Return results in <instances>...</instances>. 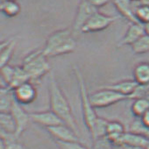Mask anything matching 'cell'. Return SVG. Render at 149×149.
Instances as JSON below:
<instances>
[{
	"mask_svg": "<svg viewBox=\"0 0 149 149\" xmlns=\"http://www.w3.org/2000/svg\"><path fill=\"white\" fill-rule=\"evenodd\" d=\"M48 93L50 110L58 115L65 125L69 126L79 136V129L69 102L61 89L55 74L52 70L48 74Z\"/></svg>",
	"mask_w": 149,
	"mask_h": 149,
	"instance_id": "cell-1",
	"label": "cell"
},
{
	"mask_svg": "<svg viewBox=\"0 0 149 149\" xmlns=\"http://www.w3.org/2000/svg\"><path fill=\"white\" fill-rule=\"evenodd\" d=\"M72 32L73 29L65 28L51 33L43 47L44 54L47 58H52L73 53L77 44L72 36Z\"/></svg>",
	"mask_w": 149,
	"mask_h": 149,
	"instance_id": "cell-2",
	"label": "cell"
},
{
	"mask_svg": "<svg viewBox=\"0 0 149 149\" xmlns=\"http://www.w3.org/2000/svg\"><path fill=\"white\" fill-rule=\"evenodd\" d=\"M23 68L28 74L30 82L37 84L46 74L51 72V66L47 57L44 54L43 48L36 49L27 54L22 61Z\"/></svg>",
	"mask_w": 149,
	"mask_h": 149,
	"instance_id": "cell-3",
	"label": "cell"
},
{
	"mask_svg": "<svg viewBox=\"0 0 149 149\" xmlns=\"http://www.w3.org/2000/svg\"><path fill=\"white\" fill-rule=\"evenodd\" d=\"M74 76L77 80V84L79 86V91H80V97H81V103H82V111H83V117L85 125L87 126L90 132L93 131V128L95 126V124L98 118V116L96 113L95 108L92 105V103L91 101V97L85 79L83 76L80 69L77 67L74 66L73 68Z\"/></svg>",
	"mask_w": 149,
	"mask_h": 149,
	"instance_id": "cell-4",
	"label": "cell"
},
{
	"mask_svg": "<svg viewBox=\"0 0 149 149\" xmlns=\"http://www.w3.org/2000/svg\"><path fill=\"white\" fill-rule=\"evenodd\" d=\"M91 101L95 109H103L113 105L118 102L127 99V97L112 90L103 87L90 95Z\"/></svg>",
	"mask_w": 149,
	"mask_h": 149,
	"instance_id": "cell-5",
	"label": "cell"
},
{
	"mask_svg": "<svg viewBox=\"0 0 149 149\" xmlns=\"http://www.w3.org/2000/svg\"><path fill=\"white\" fill-rule=\"evenodd\" d=\"M98 12V9L93 6L86 0H81L78 6L76 17H74L73 31L76 33H81L82 28L91 19V18Z\"/></svg>",
	"mask_w": 149,
	"mask_h": 149,
	"instance_id": "cell-6",
	"label": "cell"
},
{
	"mask_svg": "<svg viewBox=\"0 0 149 149\" xmlns=\"http://www.w3.org/2000/svg\"><path fill=\"white\" fill-rule=\"evenodd\" d=\"M117 19L118 17L105 15L102 13L97 12L84 25V26L81 30V33H97V32L103 31L108 28Z\"/></svg>",
	"mask_w": 149,
	"mask_h": 149,
	"instance_id": "cell-7",
	"label": "cell"
},
{
	"mask_svg": "<svg viewBox=\"0 0 149 149\" xmlns=\"http://www.w3.org/2000/svg\"><path fill=\"white\" fill-rule=\"evenodd\" d=\"M13 95L16 102L19 104H29L37 98V89L34 84L26 82L14 89Z\"/></svg>",
	"mask_w": 149,
	"mask_h": 149,
	"instance_id": "cell-8",
	"label": "cell"
},
{
	"mask_svg": "<svg viewBox=\"0 0 149 149\" xmlns=\"http://www.w3.org/2000/svg\"><path fill=\"white\" fill-rule=\"evenodd\" d=\"M30 116L32 122L38 124L41 126H44L46 129L64 124L61 118L58 115H56L52 110L32 112L30 113Z\"/></svg>",
	"mask_w": 149,
	"mask_h": 149,
	"instance_id": "cell-9",
	"label": "cell"
},
{
	"mask_svg": "<svg viewBox=\"0 0 149 149\" xmlns=\"http://www.w3.org/2000/svg\"><path fill=\"white\" fill-rule=\"evenodd\" d=\"M11 113H12V115L16 122V125H17L16 136L19 139V136L27 128L29 122L32 121L31 116H30V113H28L26 110H24V108L22 107L21 104H19L18 102H16V100L13 104Z\"/></svg>",
	"mask_w": 149,
	"mask_h": 149,
	"instance_id": "cell-10",
	"label": "cell"
},
{
	"mask_svg": "<svg viewBox=\"0 0 149 149\" xmlns=\"http://www.w3.org/2000/svg\"><path fill=\"white\" fill-rule=\"evenodd\" d=\"M48 133L60 142H74L79 140V136L74 132L69 126L65 124H61L56 126L49 127L46 129Z\"/></svg>",
	"mask_w": 149,
	"mask_h": 149,
	"instance_id": "cell-11",
	"label": "cell"
},
{
	"mask_svg": "<svg viewBox=\"0 0 149 149\" xmlns=\"http://www.w3.org/2000/svg\"><path fill=\"white\" fill-rule=\"evenodd\" d=\"M120 146L134 149H149V139L132 132H125L121 138Z\"/></svg>",
	"mask_w": 149,
	"mask_h": 149,
	"instance_id": "cell-12",
	"label": "cell"
},
{
	"mask_svg": "<svg viewBox=\"0 0 149 149\" xmlns=\"http://www.w3.org/2000/svg\"><path fill=\"white\" fill-rule=\"evenodd\" d=\"M145 33L144 26L140 23H131L129 27L127 28L126 33L123 36V38L119 40L118 47H124V46H132L139 39H140Z\"/></svg>",
	"mask_w": 149,
	"mask_h": 149,
	"instance_id": "cell-13",
	"label": "cell"
},
{
	"mask_svg": "<svg viewBox=\"0 0 149 149\" xmlns=\"http://www.w3.org/2000/svg\"><path fill=\"white\" fill-rule=\"evenodd\" d=\"M139 86V85L134 80H124V81L105 85L104 87L112 90L118 93H120L125 96L127 98H132Z\"/></svg>",
	"mask_w": 149,
	"mask_h": 149,
	"instance_id": "cell-14",
	"label": "cell"
},
{
	"mask_svg": "<svg viewBox=\"0 0 149 149\" xmlns=\"http://www.w3.org/2000/svg\"><path fill=\"white\" fill-rule=\"evenodd\" d=\"M125 132L124 125L117 120L109 121L107 125V139L116 146H120V140Z\"/></svg>",
	"mask_w": 149,
	"mask_h": 149,
	"instance_id": "cell-15",
	"label": "cell"
},
{
	"mask_svg": "<svg viewBox=\"0 0 149 149\" xmlns=\"http://www.w3.org/2000/svg\"><path fill=\"white\" fill-rule=\"evenodd\" d=\"M114 6L119 13L131 21V23H136L137 20L134 16V3L132 0H112Z\"/></svg>",
	"mask_w": 149,
	"mask_h": 149,
	"instance_id": "cell-16",
	"label": "cell"
},
{
	"mask_svg": "<svg viewBox=\"0 0 149 149\" xmlns=\"http://www.w3.org/2000/svg\"><path fill=\"white\" fill-rule=\"evenodd\" d=\"M16 45H17L16 38H12L1 42V45H0V50H1V54H0V64H1V67L9 64V61L14 54Z\"/></svg>",
	"mask_w": 149,
	"mask_h": 149,
	"instance_id": "cell-17",
	"label": "cell"
},
{
	"mask_svg": "<svg viewBox=\"0 0 149 149\" xmlns=\"http://www.w3.org/2000/svg\"><path fill=\"white\" fill-rule=\"evenodd\" d=\"M133 80L139 86L149 85V62L138 63L133 69Z\"/></svg>",
	"mask_w": 149,
	"mask_h": 149,
	"instance_id": "cell-18",
	"label": "cell"
},
{
	"mask_svg": "<svg viewBox=\"0 0 149 149\" xmlns=\"http://www.w3.org/2000/svg\"><path fill=\"white\" fill-rule=\"evenodd\" d=\"M0 127H1V134L17 137V125L11 112L0 113Z\"/></svg>",
	"mask_w": 149,
	"mask_h": 149,
	"instance_id": "cell-19",
	"label": "cell"
},
{
	"mask_svg": "<svg viewBox=\"0 0 149 149\" xmlns=\"http://www.w3.org/2000/svg\"><path fill=\"white\" fill-rule=\"evenodd\" d=\"M15 102L13 91L3 86L0 90V111L10 113Z\"/></svg>",
	"mask_w": 149,
	"mask_h": 149,
	"instance_id": "cell-20",
	"label": "cell"
},
{
	"mask_svg": "<svg viewBox=\"0 0 149 149\" xmlns=\"http://www.w3.org/2000/svg\"><path fill=\"white\" fill-rule=\"evenodd\" d=\"M149 110V99L147 97L135 98L132 104V113L137 118H141L142 116Z\"/></svg>",
	"mask_w": 149,
	"mask_h": 149,
	"instance_id": "cell-21",
	"label": "cell"
},
{
	"mask_svg": "<svg viewBox=\"0 0 149 149\" xmlns=\"http://www.w3.org/2000/svg\"><path fill=\"white\" fill-rule=\"evenodd\" d=\"M0 10L6 17L13 18L19 14L21 7L16 0H9V1H1Z\"/></svg>",
	"mask_w": 149,
	"mask_h": 149,
	"instance_id": "cell-22",
	"label": "cell"
},
{
	"mask_svg": "<svg viewBox=\"0 0 149 149\" xmlns=\"http://www.w3.org/2000/svg\"><path fill=\"white\" fill-rule=\"evenodd\" d=\"M108 123H109V120H107L104 118L98 117V118L95 124V126L93 128V131L91 132V135L93 140H95L97 139L106 137Z\"/></svg>",
	"mask_w": 149,
	"mask_h": 149,
	"instance_id": "cell-23",
	"label": "cell"
},
{
	"mask_svg": "<svg viewBox=\"0 0 149 149\" xmlns=\"http://www.w3.org/2000/svg\"><path fill=\"white\" fill-rule=\"evenodd\" d=\"M134 16L138 23L145 25L149 22V6L137 2L134 8Z\"/></svg>",
	"mask_w": 149,
	"mask_h": 149,
	"instance_id": "cell-24",
	"label": "cell"
},
{
	"mask_svg": "<svg viewBox=\"0 0 149 149\" xmlns=\"http://www.w3.org/2000/svg\"><path fill=\"white\" fill-rule=\"evenodd\" d=\"M135 54H144L149 52V35L144 34L133 45L131 46Z\"/></svg>",
	"mask_w": 149,
	"mask_h": 149,
	"instance_id": "cell-25",
	"label": "cell"
},
{
	"mask_svg": "<svg viewBox=\"0 0 149 149\" xmlns=\"http://www.w3.org/2000/svg\"><path fill=\"white\" fill-rule=\"evenodd\" d=\"M16 71V66L12 65H5L1 67V77L4 83L6 84V87H9L13 80L14 74Z\"/></svg>",
	"mask_w": 149,
	"mask_h": 149,
	"instance_id": "cell-26",
	"label": "cell"
},
{
	"mask_svg": "<svg viewBox=\"0 0 149 149\" xmlns=\"http://www.w3.org/2000/svg\"><path fill=\"white\" fill-rule=\"evenodd\" d=\"M129 132L143 135V136H145V137L149 139V128L146 127L142 123L140 118H137L136 120H134L132 123V125L130 126V131Z\"/></svg>",
	"mask_w": 149,
	"mask_h": 149,
	"instance_id": "cell-27",
	"label": "cell"
},
{
	"mask_svg": "<svg viewBox=\"0 0 149 149\" xmlns=\"http://www.w3.org/2000/svg\"><path fill=\"white\" fill-rule=\"evenodd\" d=\"M92 149H116V146L113 145L107 137H104L94 140Z\"/></svg>",
	"mask_w": 149,
	"mask_h": 149,
	"instance_id": "cell-28",
	"label": "cell"
},
{
	"mask_svg": "<svg viewBox=\"0 0 149 149\" xmlns=\"http://www.w3.org/2000/svg\"><path fill=\"white\" fill-rule=\"evenodd\" d=\"M55 142L60 149H88L85 146L81 144L79 141H74V142L55 141Z\"/></svg>",
	"mask_w": 149,
	"mask_h": 149,
	"instance_id": "cell-29",
	"label": "cell"
},
{
	"mask_svg": "<svg viewBox=\"0 0 149 149\" xmlns=\"http://www.w3.org/2000/svg\"><path fill=\"white\" fill-rule=\"evenodd\" d=\"M90 4H91L93 6H95L96 8H100L103 7L104 6H106L107 4H109L112 0H86Z\"/></svg>",
	"mask_w": 149,
	"mask_h": 149,
	"instance_id": "cell-30",
	"label": "cell"
},
{
	"mask_svg": "<svg viewBox=\"0 0 149 149\" xmlns=\"http://www.w3.org/2000/svg\"><path fill=\"white\" fill-rule=\"evenodd\" d=\"M140 119H141L142 123H143L146 127L149 128V110L142 116V118H141Z\"/></svg>",
	"mask_w": 149,
	"mask_h": 149,
	"instance_id": "cell-31",
	"label": "cell"
},
{
	"mask_svg": "<svg viewBox=\"0 0 149 149\" xmlns=\"http://www.w3.org/2000/svg\"><path fill=\"white\" fill-rule=\"evenodd\" d=\"M143 26H144V29H145L146 34L149 35V22L146 23V24H145V25H143Z\"/></svg>",
	"mask_w": 149,
	"mask_h": 149,
	"instance_id": "cell-32",
	"label": "cell"
},
{
	"mask_svg": "<svg viewBox=\"0 0 149 149\" xmlns=\"http://www.w3.org/2000/svg\"><path fill=\"white\" fill-rule=\"evenodd\" d=\"M132 1H133V2H140L141 0H132Z\"/></svg>",
	"mask_w": 149,
	"mask_h": 149,
	"instance_id": "cell-33",
	"label": "cell"
},
{
	"mask_svg": "<svg viewBox=\"0 0 149 149\" xmlns=\"http://www.w3.org/2000/svg\"><path fill=\"white\" fill-rule=\"evenodd\" d=\"M1 1H9V0H1Z\"/></svg>",
	"mask_w": 149,
	"mask_h": 149,
	"instance_id": "cell-34",
	"label": "cell"
},
{
	"mask_svg": "<svg viewBox=\"0 0 149 149\" xmlns=\"http://www.w3.org/2000/svg\"><path fill=\"white\" fill-rule=\"evenodd\" d=\"M147 96H149V91L147 92V95H146V97H147Z\"/></svg>",
	"mask_w": 149,
	"mask_h": 149,
	"instance_id": "cell-35",
	"label": "cell"
},
{
	"mask_svg": "<svg viewBox=\"0 0 149 149\" xmlns=\"http://www.w3.org/2000/svg\"><path fill=\"white\" fill-rule=\"evenodd\" d=\"M147 97H148V99H149V96H147Z\"/></svg>",
	"mask_w": 149,
	"mask_h": 149,
	"instance_id": "cell-36",
	"label": "cell"
}]
</instances>
